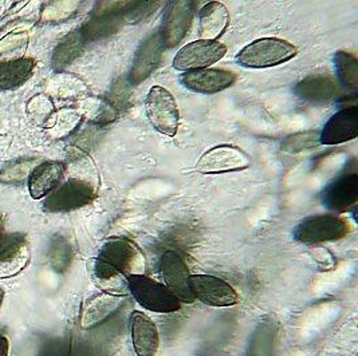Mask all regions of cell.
Returning <instances> with one entry per match:
<instances>
[{"label": "cell", "instance_id": "6da1fadb", "mask_svg": "<svg viewBox=\"0 0 358 356\" xmlns=\"http://www.w3.org/2000/svg\"><path fill=\"white\" fill-rule=\"evenodd\" d=\"M296 55V47L278 38H262L247 45L238 55V62L248 68H267L285 64Z\"/></svg>", "mask_w": 358, "mask_h": 356}, {"label": "cell", "instance_id": "7a4b0ae2", "mask_svg": "<svg viewBox=\"0 0 358 356\" xmlns=\"http://www.w3.org/2000/svg\"><path fill=\"white\" fill-rule=\"evenodd\" d=\"M129 292L137 303L148 311L172 313L181 308V302L162 284L145 275L128 276Z\"/></svg>", "mask_w": 358, "mask_h": 356}, {"label": "cell", "instance_id": "3957f363", "mask_svg": "<svg viewBox=\"0 0 358 356\" xmlns=\"http://www.w3.org/2000/svg\"><path fill=\"white\" fill-rule=\"evenodd\" d=\"M350 232V225L337 216L318 214L305 218L294 228V239L298 243L320 244L341 240Z\"/></svg>", "mask_w": 358, "mask_h": 356}, {"label": "cell", "instance_id": "277c9868", "mask_svg": "<svg viewBox=\"0 0 358 356\" xmlns=\"http://www.w3.org/2000/svg\"><path fill=\"white\" fill-rule=\"evenodd\" d=\"M98 259L109 262L125 276L144 275L147 269L141 249L124 237H113L102 244Z\"/></svg>", "mask_w": 358, "mask_h": 356}, {"label": "cell", "instance_id": "5b68a950", "mask_svg": "<svg viewBox=\"0 0 358 356\" xmlns=\"http://www.w3.org/2000/svg\"><path fill=\"white\" fill-rule=\"evenodd\" d=\"M147 115L155 129L173 137L179 129V107L173 96L162 86H153L145 101Z\"/></svg>", "mask_w": 358, "mask_h": 356}, {"label": "cell", "instance_id": "8992f818", "mask_svg": "<svg viewBox=\"0 0 358 356\" xmlns=\"http://www.w3.org/2000/svg\"><path fill=\"white\" fill-rule=\"evenodd\" d=\"M251 165L250 157L234 145L215 146L206 151L196 163V170L203 175H220L238 172Z\"/></svg>", "mask_w": 358, "mask_h": 356}, {"label": "cell", "instance_id": "52a82bcc", "mask_svg": "<svg viewBox=\"0 0 358 356\" xmlns=\"http://www.w3.org/2000/svg\"><path fill=\"white\" fill-rule=\"evenodd\" d=\"M96 197L93 186L82 179H69L57 186L45 200L43 209L48 212H69L90 204Z\"/></svg>", "mask_w": 358, "mask_h": 356}, {"label": "cell", "instance_id": "ba28073f", "mask_svg": "<svg viewBox=\"0 0 358 356\" xmlns=\"http://www.w3.org/2000/svg\"><path fill=\"white\" fill-rule=\"evenodd\" d=\"M189 285L194 297L211 307H232L238 303L236 291L220 277L211 275H191Z\"/></svg>", "mask_w": 358, "mask_h": 356}, {"label": "cell", "instance_id": "9c48e42d", "mask_svg": "<svg viewBox=\"0 0 358 356\" xmlns=\"http://www.w3.org/2000/svg\"><path fill=\"white\" fill-rule=\"evenodd\" d=\"M227 52V47L216 40H195L188 43L176 54L173 67L181 71L200 70L219 62Z\"/></svg>", "mask_w": 358, "mask_h": 356}, {"label": "cell", "instance_id": "30bf717a", "mask_svg": "<svg viewBox=\"0 0 358 356\" xmlns=\"http://www.w3.org/2000/svg\"><path fill=\"white\" fill-rule=\"evenodd\" d=\"M160 272L164 280V285L176 296L181 303H194L195 297L189 285V271L185 261L173 251L165 252L162 262Z\"/></svg>", "mask_w": 358, "mask_h": 356}, {"label": "cell", "instance_id": "8fae6325", "mask_svg": "<svg viewBox=\"0 0 358 356\" xmlns=\"http://www.w3.org/2000/svg\"><path fill=\"white\" fill-rule=\"evenodd\" d=\"M194 17V4L191 1H171L162 30L164 46L168 49L176 47L188 33Z\"/></svg>", "mask_w": 358, "mask_h": 356}, {"label": "cell", "instance_id": "7c38bea8", "mask_svg": "<svg viewBox=\"0 0 358 356\" xmlns=\"http://www.w3.org/2000/svg\"><path fill=\"white\" fill-rule=\"evenodd\" d=\"M236 81L232 71L219 68L191 70L181 75V83L191 91L201 94H215L226 90Z\"/></svg>", "mask_w": 358, "mask_h": 356}, {"label": "cell", "instance_id": "4fadbf2b", "mask_svg": "<svg viewBox=\"0 0 358 356\" xmlns=\"http://www.w3.org/2000/svg\"><path fill=\"white\" fill-rule=\"evenodd\" d=\"M358 134L357 106H348L334 114L327 122L322 133H320V142L324 145H338L355 140Z\"/></svg>", "mask_w": 358, "mask_h": 356}, {"label": "cell", "instance_id": "5bb4252c", "mask_svg": "<svg viewBox=\"0 0 358 356\" xmlns=\"http://www.w3.org/2000/svg\"><path fill=\"white\" fill-rule=\"evenodd\" d=\"M164 42L162 34H152L141 43L137 50L133 66H131V83H141L159 67L164 52Z\"/></svg>", "mask_w": 358, "mask_h": 356}, {"label": "cell", "instance_id": "9a60e30c", "mask_svg": "<svg viewBox=\"0 0 358 356\" xmlns=\"http://www.w3.org/2000/svg\"><path fill=\"white\" fill-rule=\"evenodd\" d=\"M131 335L136 356H156L160 346L159 329L156 323L144 312H131Z\"/></svg>", "mask_w": 358, "mask_h": 356}, {"label": "cell", "instance_id": "2e32d148", "mask_svg": "<svg viewBox=\"0 0 358 356\" xmlns=\"http://www.w3.org/2000/svg\"><path fill=\"white\" fill-rule=\"evenodd\" d=\"M87 272L94 285L103 293L127 297L129 292L128 276L101 259L89 260Z\"/></svg>", "mask_w": 358, "mask_h": 356}, {"label": "cell", "instance_id": "e0dca14e", "mask_svg": "<svg viewBox=\"0 0 358 356\" xmlns=\"http://www.w3.org/2000/svg\"><path fill=\"white\" fill-rule=\"evenodd\" d=\"M30 260V248L20 235L0 240V279L20 274Z\"/></svg>", "mask_w": 358, "mask_h": 356}, {"label": "cell", "instance_id": "ac0fdd59", "mask_svg": "<svg viewBox=\"0 0 358 356\" xmlns=\"http://www.w3.org/2000/svg\"><path fill=\"white\" fill-rule=\"evenodd\" d=\"M326 208L336 212H346L358 201V176L356 173L343 175L331 182L322 195Z\"/></svg>", "mask_w": 358, "mask_h": 356}, {"label": "cell", "instance_id": "d6986e66", "mask_svg": "<svg viewBox=\"0 0 358 356\" xmlns=\"http://www.w3.org/2000/svg\"><path fill=\"white\" fill-rule=\"evenodd\" d=\"M125 297L114 296L109 293H99L92 297L83 306L81 315V327L83 329H92L108 320L124 304Z\"/></svg>", "mask_w": 358, "mask_h": 356}, {"label": "cell", "instance_id": "ffe728a7", "mask_svg": "<svg viewBox=\"0 0 358 356\" xmlns=\"http://www.w3.org/2000/svg\"><path fill=\"white\" fill-rule=\"evenodd\" d=\"M65 176V165L62 162L48 161L34 168L29 177V191L34 200L51 193Z\"/></svg>", "mask_w": 358, "mask_h": 356}, {"label": "cell", "instance_id": "44dd1931", "mask_svg": "<svg viewBox=\"0 0 358 356\" xmlns=\"http://www.w3.org/2000/svg\"><path fill=\"white\" fill-rule=\"evenodd\" d=\"M229 13L220 1H211L200 10V35L204 40H216L227 30Z\"/></svg>", "mask_w": 358, "mask_h": 356}, {"label": "cell", "instance_id": "7402d4cb", "mask_svg": "<svg viewBox=\"0 0 358 356\" xmlns=\"http://www.w3.org/2000/svg\"><path fill=\"white\" fill-rule=\"evenodd\" d=\"M294 93L303 101L327 102L340 96V86L327 77L317 75L299 82Z\"/></svg>", "mask_w": 358, "mask_h": 356}, {"label": "cell", "instance_id": "603a6c76", "mask_svg": "<svg viewBox=\"0 0 358 356\" xmlns=\"http://www.w3.org/2000/svg\"><path fill=\"white\" fill-rule=\"evenodd\" d=\"M277 334V319L274 316H266L251 335L248 356H273Z\"/></svg>", "mask_w": 358, "mask_h": 356}, {"label": "cell", "instance_id": "cb8c5ba5", "mask_svg": "<svg viewBox=\"0 0 358 356\" xmlns=\"http://www.w3.org/2000/svg\"><path fill=\"white\" fill-rule=\"evenodd\" d=\"M35 62L31 58H19L0 64V90H14L33 74Z\"/></svg>", "mask_w": 358, "mask_h": 356}, {"label": "cell", "instance_id": "d4e9b609", "mask_svg": "<svg viewBox=\"0 0 358 356\" xmlns=\"http://www.w3.org/2000/svg\"><path fill=\"white\" fill-rule=\"evenodd\" d=\"M83 39L85 38L82 35V30L69 34L54 51L52 66L57 70H61L69 64H71L81 54Z\"/></svg>", "mask_w": 358, "mask_h": 356}, {"label": "cell", "instance_id": "484cf974", "mask_svg": "<svg viewBox=\"0 0 358 356\" xmlns=\"http://www.w3.org/2000/svg\"><path fill=\"white\" fill-rule=\"evenodd\" d=\"M334 65L342 84L349 90H357L358 62L356 57L346 51H338L334 55Z\"/></svg>", "mask_w": 358, "mask_h": 356}, {"label": "cell", "instance_id": "4316f807", "mask_svg": "<svg viewBox=\"0 0 358 356\" xmlns=\"http://www.w3.org/2000/svg\"><path fill=\"white\" fill-rule=\"evenodd\" d=\"M34 158H17L14 161L4 165L0 170V181L4 184H19L23 182L27 177H30L34 168Z\"/></svg>", "mask_w": 358, "mask_h": 356}, {"label": "cell", "instance_id": "83f0119b", "mask_svg": "<svg viewBox=\"0 0 358 356\" xmlns=\"http://www.w3.org/2000/svg\"><path fill=\"white\" fill-rule=\"evenodd\" d=\"M49 255L51 267L59 274L65 272L66 268L69 267V264L71 261L70 244L67 243L64 237L55 236L51 242Z\"/></svg>", "mask_w": 358, "mask_h": 356}, {"label": "cell", "instance_id": "f1b7e54d", "mask_svg": "<svg viewBox=\"0 0 358 356\" xmlns=\"http://www.w3.org/2000/svg\"><path fill=\"white\" fill-rule=\"evenodd\" d=\"M318 145H320V131L311 130V131H301V133L289 135L285 140L282 149L287 153H299Z\"/></svg>", "mask_w": 358, "mask_h": 356}, {"label": "cell", "instance_id": "f546056e", "mask_svg": "<svg viewBox=\"0 0 358 356\" xmlns=\"http://www.w3.org/2000/svg\"><path fill=\"white\" fill-rule=\"evenodd\" d=\"M10 343L6 336H0V356H8Z\"/></svg>", "mask_w": 358, "mask_h": 356}, {"label": "cell", "instance_id": "4dcf8cb0", "mask_svg": "<svg viewBox=\"0 0 358 356\" xmlns=\"http://www.w3.org/2000/svg\"><path fill=\"white\" fill-rule=\"evenodd\" d=\"M3 297H4V292H3V290H0V306H1V302H3Z\"/></svg>", "mask_w": 358, "mask_h": 356}, {"label": "cell", "instance_id": "1f68e13d", "mask_svg": "<svg viewBox=\"0 0 358 356\" xmlns=\"http://www.w3.org/2000/svg\"><path fill=\"white\" fill-rule=\"evenodd\" d=\"M1 217H0V239H3V236H1Z\"/></svg>", "mask_w": 358, "mask_h": 356}, {"label": "cell", "instance_id": "d6a6232c", "mask_svg": "<svg viewBox=\"0 0 358 356\" xmlns=\"http://www.w3.org/2000/svg\"><path fill=\"white\" fill-rule=\"evenodd\" d=\"M0 336H1V329H0Z\"/></svg>", "mask_w": 358, "mask_h": 356}]
</instances>
